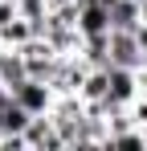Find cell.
Listing matches in <instances>:
<instances>
[{
  "label": "cell",
  "instance_id": "1",
  "mask_svg": "<svg viewBox=\"0 0 147 151\" xmlns=\"http://www.w3.org/2000/svg\"><path fill=\"white\" fill-rule=\"evenodd\" d=\"M12 102H21L29 114H53V106H57V86L45 82V78H21L17 86H12Z\"/></svg>",
  "mask_w": 147,
  "mask_h": 151
},
{
  "label": "cell",
  "instance_id": "2",
  "mask_svg": "<svg viewBox=\"0 0 147 151\" xmlns=\"http://www.w3.org/2000/svg\"><path fill=\"white\" fill-rule=\"evenodd\" d=\"M74 29L82 33V41H90V37H106V33L115 29L110 4H106V0H78V17H74Z\"/></svg>",
  "mask_w": 147,
  "mask_h": 151
},
{
  "label": "cell",
  "instance_id": "3",
  "mask_svg": "<svg viewBox=\"0 0 147 151\" xmlns=\"http://www.w3.org/2000/svg\"><path fill=\"white\" fill-rule=\"evenodd\" d=\"M24 147H33V151H45V147H66L57 119H53V114H33V123H29V131H24Z\"/></svg>",
  "mask_w": 147,
  "mask_h": 151
},
{
  "label": "cell",
  "instance_id": "4",
  "mask_svg": "<svg viewBox=\"0 0 147 151\" xmlns=\"http://www.w3.org/2000/svg\"><path fill=\"white\" fill-rule=\"evenodd\" d=\"M21 78H29V65H24V53L21 49H0V82L12 90Z\"/></svg>",
  "mask_w": 147,
  "mask_h": 151
},
{
  "label": "cell",
  "instance_id": "5",
  "mask_svg": "<svg viewBox=\"0 0 147 151\" xmlns=\"http://www.w3.org/2000/svg\"><path fill=\"white\" fill-rule=\"evenodd\" d=\"M139 90H143V98H147V61L139 65Z\"/></svg>",
  "mask_w": 147,
  "mask_h": 151
},
{
  "label": "cell",
  "instance_id": "6",
  "mask_svg": "<svg viewBox=\"0 0 147 151\" xmlns=\"http://www.w3.org/2000/svg\"><path fill=\"white\" fill-rule=\"evenodd\" d=\"M139 8H143V25H147V0H139Z\"/></svg>",
  "mask_w": 147,
  "mask_h": 151
}]
</instances>
